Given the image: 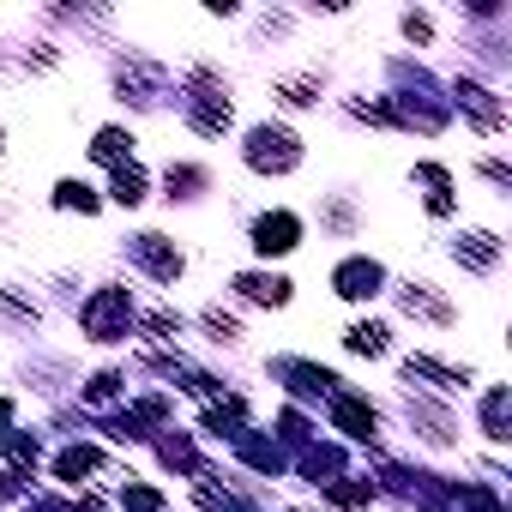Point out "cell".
<instances>
[{
    "instance_id": "cell-3",
    "label": "cell",
    "mask_w": 512,
    "mask_h": 512,
    "mask_svg": "<svg viewBox=\"0 0 512 512\" xmlns=\"http://www.w3.org/2000/svg\"><path fill=\"white\" fill-rule=\"evenodd\" d=\"M115 199L121 205H139L145 199V175L139 169H115Z\"/></svg>"
},
{
    "instance_id": "cell-1",
    "label": "cell",
    "mask_w": 512,
    "mask_h": 512,
    "mask_svg": "<svg viewBox=\"0 0 512 512\" xmlns=\"http://www.w3.org/2000/svg\"><path fill=\"white\" fill-rule=\"evenodd\" d=\"M247 241H253V253H260V260H284V253L302 247V217L278 205V211H266V217H253Z\"/></svg>"
},
{
    "instance_id": "cell-2",
    "label": "cell",
    "mask_w": 512,
    "mask_h": 512,
    "mask_svg": "<svg viewBox=\"0 0 512 512\" xmlns=\"http://www.w3.org/2000/svg\"><path fill=\"white\" fill-rule=\"evenodd\" d=\"M332 284H338V296L362 302V296H374V284H380V266H374V260H344Z\"/></svg>"
}]
</instances>
